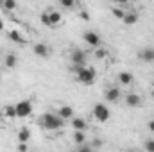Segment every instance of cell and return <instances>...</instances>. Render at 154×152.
Returning <instances> with one entry per match:
<instances>
[{"label":"cell","mask_w":154,"mask_h":152,"mask_svg":"<svg viewBox=\"0 0 154 152\" xmlns=\"http://www.w3.org/2000/svg\"><path fill=\"white\" fill-rule=\"evenodd\" d=\"M74 72H75V75H77V81L81 84H84V86H91L95 82V77H97L95 68H88L84 65L82 66H75L74 65Z\"/></svg>","instance_id":"obj_1"},{"label":"cell","mask_w":154,"mask_h":152,"mask_svg":"<svg viewBox=\"0 0 154 152\" xmlns=\"http://www.w3.org/2000/svg\"><path fill=\"white\" fill-rule=\"evenodd\" d=\"M39 122H41V125L47 131H57V129H61L65 125V118H61L59 114H56V113H45Z\"/></svg>","instance_id":"obj_2"},{"label":"cell","mask_w":154,"mask_h":152,"mask_svg":"<svg viewBox=\"0 0 154 152\" xmlns=\"http://www.w3.org/2000/svg\"><path fill=\"white\" fill-rule=\"evenodd\" d=\"M32 100H29V99H25V100H20L16 106H14V109H16V116L18 118H27L29 114L32 113Z\"/></svg>","instance_id":"obj_3"},{"label":"cell","mask_w":154,"mask_h":152,"mask_svg":"<svg viewBox=\"0 0 154 152\" xmlns=\"http://www.w3.org/2000/svg\"><path fill=\"white\" fill-rule=\"evenodd\" d=\"M93 116H95L97 122H102V123H104V122L109 120L111 113H109V109H108L106 104H95V106H93Z\"/></svg>","instance_id":"obj_4"},{"label":"cell","mask_w":154,"mask_h":152,"mask_svg":"<svg viewBox=\"0 0 154 152\" xmlns=\"http://www.w3.org/2000/svg\"><path fill=\"white\" fill-rule=\"evenodd\" d=\"M70 61H72V65H75V66H82V65H86V52L84 50H72V54H70Z\"/></svg>","instance_id":"obj_5"},{"label":"cell","mask_w":154,"mask_h":152,"mask_svg":"<svg viewBox=\"0 0 154 152\" xmlns=\"http://www.w3.org/2000/svg\"><path fill=\"white\" fill-rule=\"evenodd\" d=\"M82 39H84L91 48H97V47L100 45V36H99L97 32H93V31H86V32L82 34Z\"/></svg>","instance_id":"obj_6"},{"label":"cell","mask_w":154,"mask_h":152,"mask_svg":"<svg viewBox=\"0 0 154 152\" xmlns=\"http://www.w3.org/2000/svg\"><path fill=\"white\" fill-rule=\"evenodd\" d=\"M104 97H106V100H108V102H118V100H120V97H122V91H120V88L113 86V88H108V90H106Z\"/></svg>","instance_id":"obj_7"},{"label":"cell","mask_w":154,"mask_h":152,"mask_svg":"<svg viewBox=\"0 0 154 152\" xmlns=\"http://www.w3.org/2000/svg\"><path fill=\"white\" fill-rule=\"evenodd\" d=\"M32 52L38 56V57H48L50 56V47L45 45V43H36L32 47Z\"/></svg>","instance_id":"obj_8"},{"label":"cell","mask_w":154,"mask_h":152,"mask_svg":"<svg viewBox=\"0 0 154 152\" xmlns=\"http://www.w3.org/2000/svg\"><path fill=\"white\" fill-rule=\"evenodd\" d=\"M125 104L129 108H140L142 106V99L136 93H129V95H125Z\"/></svg>","instance_id":"obj_9"},{"label":"cell","mask_w":154,"mask_h":152,"mask_svg":"<svg viewBox=\"0 0 154 152\" xmlns=\"http://www.w3.org/2000/svg\"><path fill=\"white\" fill-rule=\"evenodd\" d=\"M138 56H140L142 61H145V63H152L154 61V48H143Z\"/></svg>","instance_id":"obj_10"},{"label":"cell","mask_w":154,"mask_h":152,"mask_svg":"<svg viewBox=\"0 0 154 152\" xmlns=\"http://www.w3.org/2000/svg\"><path fill=\"white\" fill-rule=\"evenodd\" d=\"M57 114H59L61 118H65V120H72V118H74V109H72L70 106H61L59 111H57Z\"/></svg>","instance_id":"obj_11"},{"label":"cell","mask_w":154,"mask_h":152,"mask_svg":"<svg viewBox=\"0 0 154 152\" xmlns=\"http://www.w3.org/2000/svg\"><path fill=\"white\" fill-rule=\"evenodd\" d=\"M118 81H120V84H124V86H129L133 81H134V77L131 72H120L118 74Z\"/></svg>","instance_id":"obj_12"},{"label":"cell","mask_w":154,"mask_h":152,"mask_svg":"<svg viewBox=\"0 0 154 152\" xmlns=\"http://www.w3.org/2000/svg\"><path fill=\"white\" fill-rule=\"evenodd\" d=\"M86 125H88V123H86L84 118H75V116L72 118V127H74V131H84Z\"/></svg>","instance_id":"obj_13"},{"label":"cell","mask_w":154,"mask_h":152,"mask_svg":"<svg viewBox=\"0 0 154 152\" xmlns=\"http://www.w3.org/2000/svg\"><path fill=\"white\" fill-rule=\"evenodd\" d=\"M4 65H5V68H14L18 65V57L14 54H7L5 59H4Z\"/></svg>","instance_id":"obj_14"},{"label":"cell","mask_w":154,"mask_h":152,"mask_svg":"<svg viewBox=\"0 0 154 152\" xmlns=\"http://www.w3.org/2000/svg\"><path fill=\"white\" fill-rule=\"evenodd\" d=\"M47 13H48V18H50V25H57V23L61 22V14H59L57 11H52V9L48 7Z\"/></svg>","instance_id":"obj_15"},{"label":"cell","mask_w":154,"mask_h":152,"mask_svg":"<svg viewBox=\"0 0 154 152\" xmlns=\"http://www.w3.org/2000/svg\"><path fill=\"white\" fill-rule=\"evenodd\" d=\"M125 25H134L136 22H138V14L133 11V13H125V16H124V20H122Z\"/></svg>","instance_id":"obj_16"},{"label":"cell","mask_w":154,"mask_h":152,"mask_svg":"<svg viewBox=\"0 0 154 152\" xmlns=\"http://www.w3.org/2000/svg\"><path fill=\"white\" fill-rule=\"evenodd\" d=\"M29 138H31V129L29 127H22L18 131V140L20 141H29Z\"/></svg>","instance_id":"obj_17"},{"label":"cell","mask_w":154,"mask_h":152,"mask_svg":"<svg viewBox=\"0 0 154 152\" xmlns=\"http://www.w3.org/2000/svg\"><path fill=\"white\" fill-rule=\"evenodd\" d=\"M9 39H11V41H14V43H25L23 36H22L18 31H9Z\"/></svg>","instance_id":"obj_18"},{"label":"cell","mask_w":154,"mask_h":152,"mask_svg":"<svg viewBox=\"0 0 154 152\" xmlns=\"http://www.w3.org/2000/svg\"><path fill=\"white\" fill-rule=\"evenodd\" d=\"M86 141V134L84 131H74V143L79 145V143H84Z\"/></svg>","instance_id":"obj_19"},{"label":"cell","mask_w":154,"mask_h":152,"mask_svg":"<svg viewBox=\"0 0 154 152\" xmlns=\"http://www.w3.org/2000/svg\"><path fill=\"white\" fill-rule=\"evenodd\" d=\"M4 116H7V118H14V116H16V109H14V106H5V108H4Z\"/></svg>","instance_id":"obj_20"},{"label":"cell","mask_w":154,"mask_h":152,"mask_svg":"<svg viewBox=\"0 0 154 152\" xmlns=\"http://www.w3.org/2000/svg\"><path fill=\"white\" fill-rule=\"evenodd\" d=\"M93 56H95L97 59H104V57L108 56V50H106V48H100V47H97V48H95V52H93Z\"/></svg>","instance_id":"obj_21"},{"label":"cell","mask_w":154,"mask_h":152,"mask_svg":"<svg viewBox=\"0 0 154 152\" xmlns=\"http://www.w3.org/2000/svg\"><path fill=\"white\" fill-rule=\"evenodd\" d=\"M5 11H14L16 9V0H4V5H2Z\"/></svg>","instance_id":"obj_22"},{"label":"cell","mask_w":154,"mask_h":152,"mask_svg":"<svg viewBox=\"0 0 154 152\" xmlns=\"http://www.w3.org/2000/svg\"><path fill=\"white\" fill-rule=\"evenodd\" d=\"M111 13H113V16H115V18H118V20H124V16H125V11H124V9H120V7L111 9Z\"/></svg>","instance_id":"obj_23"},{"label":"cell","mask_w":154,"mask_h":152,"mask_svg":"<svg viewBox=\"0 0 154 152\" xmlns=\"http://www.w3.org/2000/svg\"><path fill=\"white\" fill-rule=\"evenodd\" d=\"M59 4L63 5V9H74L75 0H59Z\"/></svg>","instance_id":"obj_24"},{"label":"cell","mask_w":154,"mask_h":152,"mask_svg":"<svg viewBox=\"0 0 154 152\" xmlns=\"http://www.w3.org/2000/svg\"><path fill=\"white\" fill-rule=\"evenodd\" d=\"M77 152H91V145L79 143V145H77Z\"/></svg>","instance_id":"obj_25"},{"label":"cell","mask_w":154,"mask_h":152,"mask_svg":"<svg viewBox=\"0 0 154 152\" xmlns=\"http://www.w3.org/2000/svg\"><path fill=\"white\" fill-rule=\"evenodd\" d=\"M143 149L149 150V152H154V140H147L145 145H143Z\"/></svg>","instance_id":"obj_26"},{"label":"cell","mask_w":154,"mask_h":152,"mask_svg":"<svg viewBox=\"0 0 154 152\" xmlns=\"http://www.w3.org/2000/svg\"><path fill=\"white\" fill-rule=\"evenodd\" d=\"M39 20H41V23H43V25H50V18H48V13H47V11L41 14V18H39Z\"/></svg>","instance_id":"obj_27"},{"label":"cell","mask_w":154,"mask_h":152,"mask_svg":"<svg viewBox=\"0 0 154 152\" xmlns=\"http://www.w3.org/2000/svg\"><path fill=\"white\" fill-rule=\"evenodd\" d=\"M100 145H102V141H100V140H95V141L91 143V149H99Z\"/></svg>","instance_id":"obj_28"},{"label":"cell","mask_w":154,"mask_h":152,"mask_svg":"<svg viewBox=\"0 0 154 152\" xmlns=\"http://www.w3.org/2000/svg\"><path fill=\"white\" fill-rule=\"evenodd\" d=\"M147 127H149V131H151V132H154V118H152V120H149Z\"/></svg>","instance_id":"obj_29"},{"label":"cell","mask_w":154,"mask_h":152,"mask_svg":"<svg viewBox=\"0 0 154 152\" xmlns=\"http://www.w3.org/2000/svg\"><path fill=\"white\" fill-rule=\"evenodd\" d=\"M113 2H116V4H120V5H122V4H127L129 0H113Z\"/></svg>","instance_id":"obj_30"},{"label":"cell","mask_w":154,"mask_h":152,"mask_svg":"<svg viewBox=\"0 0 154 152\" xmlns=\"http://www.w3.org/2000/svg\"><path fill=\"white\" fill-rule=\"evenodd\" d=\"M0 31H4V22L0 20Z\"/></svg>","instance_id":"obj_31"},{"label":"cell","mask_w":154,"mask_h":152,"mask_svg":"<svg viewBox=\"0 0 154 152\" xmlns=\"http://www.w3.org/2000/svg\"><path fill=\"white\" fill-rule=\"evenodd\" d=\"M152 99H154V90H152Z\"/></svg>","instance_id":"obj_32"}]
</instances>
